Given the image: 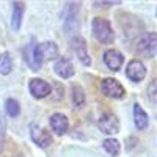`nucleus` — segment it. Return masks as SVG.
<instances>
[{
	"instance_id": "f257e3e1",
	"label": "nucleus",
	"mask_w": 157,
	"mask_h": 157,
	"mask_svg": "<svg viewBox=\"0 0 157 157\" xmlns=\"http://www.w3.org/2000/svg\"><path fill=\"white\" fill-rule=\"evenodd\" d=\"M91 27H93V36L101 44H112L113 43L115 32L112 29V24L107 19L94 17L93 22H91Z\"/></svg>"
},
{
	"instance_id": "f03ea898",
	"label": "nucleus",
	"mask_w": 157,
	"mask_h": 157,
	"mask_svg": "<svg viewBox=\"0 0 157 157\" xmlns=\"http://www.w3.org/2000/svg\"><path fill=\"white\" fill-rule=\"evenodd\" d=\"M137 50H138V54L145 55L148 58H154L155 52H157V35L154 32L143 35L137 44Z\"/></svg>"
},
{
	"instance_id": "7ed1b4c3",
	"label": "nucleus",
	"mask_w": 157,
	"mask_h": 157,
	"mask_svg": "<svg viewBox=\"0 0 157 157\" xmlns=\"http://www.w3.org/2000/svg\"><path fill=\"white\" fill-rule=\"evenodd\" d=\"M98 127L102 134L105 135H115L120 132V120H118V116L115 113H102L99 121H98Z\"/></svg>"
},
{
	"instance_id": "20e7f679",
	"label": "nucleus",
	"mask_w": 157,
	"mask_h": 157,
	"mask_svg": "<svg viewBox=\"0 0 157 157\" xmlns=\"http://www.w3.org/2000/svg\"><path fill=\"white\" fill-rule=\"evenodd\" d=\"M101 91L107 98H112V99H123L126 94L124 86L116 78H112V77H107L101 82Z\"/></svg>"
},
{
	"instance_id": "39448f33",
	"label": "nucleus",
	"mask_w": 157,
	"mask_h": 157,
	"mask_svg": "<svg viewBox=\"0 0 157 157\" xmlns=\"http://www.w3.org/2000/svg\"><path fill=\"white\" fill-rule=\"evenodd\" d=\"M30 138L35 145H38L39 148H47L52 145V135L47 132L46 129H43L38 124H30Z\"/></svg>"
},
{
	"instance_id": "423d86ee",
	"label": "nucleus",
	"mask_w": 157,
	"mask_h": 157,
	"mask_svg": "<svg viewBox=\"0 0 157 157\" xmlns=\"http://www.w3.org/2000/svg\"><path fill=\"white\" fill-rule=\"evenodd\" d=\"M29 91L30 94L36 99H44L50 94L52 91V86L49 82L43 80V78H32L29 82Z\"/></svg>"
},
{
	"instance_id": "0eeeda50",
	"label": "nucleus",
	"mask_w": 157,
	"mask_h": 157,
	"mask_svg": "<svg viewBox=\"0 0 157 157\" xmlns=\"http://www.w3.org/2000/svg\"><path fill=\"white\" fill-rule=\"evenodd\" d=\"M78 6L77 3H69L66 8V16H64V32L68 35H74L78 27Z\"/></svg>"
},
{
	"instance_id": "6e6552de",
	"label": "nucleus",
	"mask_w": 157,
	"mask_h": 157,
	"mask_svg": "<svg viewBox=\"0 0 157 157\" xmlns=\"http://www.w3.org/2000/svg\"><path fill=\"white\" fill-rule=\"evenodd\" d=\"M126 75L132 82H141L146 77V66L140 60H132L126 68Z\"/></svg>"
},
{
	"instance_id": "1a4fd4ad",
	"label": "nucleus",
	"mask_w": 157,
	"mask_h": 157,
	"mask_svg": "<svg viewBox=\"0 0 157 157\" xmlns=\"http://www.w3.org/2000/svg\"><path fill=\"white\" fill-rule=\"evenodd\" d=\"M102 58H104V63L107 64V68L110 71H120L121 66H123V63H124L123 54H121V52H118V50H115V49L105 50V52H104V55H102Z\"/></svg>"
},
{
	"instance_id": "9d476101",
	"label": "nucleus",
	"mask_w": 157,
	"mask_h": 157,
	"mask_svg": "<svg viewBox=\"0 0 157 157\" xmlns=\"http://www.w3.org/2000/svg\"><path fill=\"white\" fill-rule=\"evenodd\" d=\"M49 124H50V129L54 130V132H57L58 135H64V134L68 132V129H69V120H68V116L63 115V113H58V112L50 116Z\"/></svg>"
},
{
	"instance_id": "9b49d317",
	"label": "nucleus",
	"mask_w": 157,
	"mask_h": 157,
	"mask_svg": "<svg viewBox=\"0 0 157 157\" xmlns=\"http://www.w3.org/2000/svg\"><path fill=\"white\" fill-rule=\"evenodd\" d=\"M24 52H25V61L29 63L32 71H39V68H41V64H43V60L39 57L38 44H29Z\"/></svg>"
},
{
	"instance_id": "f8f14e48",
	"label": "nucleus",
	"mask_w": 157,
	"mask_h": 157,
	"mask_svg": "<svg viewBox=\"0 0 157 157\" xmlns=\"http://www.w3.org/2000/svg\"><path fill=\"white\" fill-rule=\"evenodd\" d=\"M72 47H74L75 55L78 57V60H80V63L85 64V66H90V64H91V58H90V55H88L85 39L80 38V36H75V38L72 39Z\"/></svg>"
},
{
	"instance_id": "ddd939ff",
	"label": "nucleus",
	"mask_w": 157,
	"mask_h": 157,
	"mask_svg": "<svg viewBox=\"0 0 157 157\" xmlns=\"http://www.w3.org/2000/svg\"><path fill=\"white\" fill-rule=\"evenodd\" d=\"M38 52H39V57H41L43 63L50 61L58 57V46L54 41H46L43 44H38Z\"/></svg>"
},
{
	"instance_id": "4468645a",
	"label": "nucleus",
	"mask_w": 157,
	"mask_h": 157,
	"mask_svg": "<svg viewBox=\"0 0 157 157\" xmlns=\"http://www.w3.org/2000/svg\"><path fill=\"white\" fill-rule=\"evenodd\" d=\"M54 71L61 77V78H71L74 75V66L68 57H60L57 61H55V66H54Z\"/></svg>"
},
{
	"instance_id": "2eb2a0df",
	"label": "nucleus",
	"mask_w": 157,
	"mask_h": 157,
	"mask_svg": "<svg viewBox=\"0 0 157 157\" xmlns=\"http://www.w3.org/2000/svg\"><path fill=\"white\" fill-rule=\"evenodd\" d=\"M134 123H135V127L138 130H145L149 124V120H148V113L141 109V105L138 102L134 104Z\"/></svg>"
},
{
	"instance_id": "dca6fc26",
	"label": "nucleus",
	"mask_w": 157,
	"mask_h": 157,
	"mask_svg": "<svg viewBox=\"0 0 157 157\" xmlns=\"http://www.w3.org/2000/svg\"><path fill=\"white\" fill-rule=\"evenodd\" d=\"M13 16H11V27L13 30H19L22 25V14H24V3L14 2L13 3Z\"/></svg>"
},
{
	"instance_id": "f3484780",
	"label": "nucleus",
	"mask_w": 157,
	"mask_h": 157,
	"mask_svg": "<svg viewBox=\"0 0 157 157\" xmlns=\"http://www.w3.org/2000/svg\"><path fill=\"white\" fill-rule=\"evenodd\" d=\"M71 98H72V104L75 109H82L85 105L86 98H85V91L82 90V86H78V85L72 86V96Z\"/></svg>"
},
{
	"instance_id": "a211bd4d",
	"label": "nucleus",
	"mask_w": 157,
	"mask_h": 157,
	"mask_svg": "<svg viewBox=\"0 0 157 157\" xmlns=\"http://www.w3.org/2000/svg\"><path fill=\"white\" fill-rule=\"evenodd\" d=\"M13 71V58L10 52H2L0 54V74H10Z\"/></svg>"
},
{
	"instance_id": "6ab92c4d",
	"label": "nucleus",
	"mask_w": 157,
	"mask_h": 157,
	"mask_svg": "<svg viewBox=\"0 0 157 157\" xmlns=\"http://www.w3.org/2000/svg\"><path fill=\"white\" fill-rule=\"evenodd\" d=\"M104 149H105L112 157H116L118 154H120L121 151V145H120V141H118L116 138H107V140H104Z\"/></svg>"
},
{
	"instance_id": "aec40b11",
	"label": "nucleus",
	"mask_w": 157,
	"mask_h": 157,
	"mask_svg": "<svg viewBox=\"0 0 157 157\" xmlns=\"http://www.w3.org/2000/svg\"><path fill=\"white\" fill-rule=\"evenodd\" d=\"M5 110H6V115L11 116V118H16L19 113H21V105L16 99H6L5 102Z\"/></svg>"
},
{
	"instance_id": "412c9836",
	"label": "nucleus",
	"mask_w": 157,
	"mask_h": 157,
	"mask_svg": "<svg viewBox=\"0 0 157 157\" xmlns=\"http://www.w3.org/2000/svg\"><path fill=\"white\" fill-rule=\"evenodd\" d=\"M5 135H6V124H5L3 116L0 115V152H2L3 145H5Z\"/></svg>"
},
{
	"instance_id": "4be33fe9",
	"label": "nucleus",
	"mask_w": 157,
	"mask_h": 157,
	"mask_svg": "<svg viewBox=\"0 0 157 157\" xmlns=\"http://www.w3.org/2000/svg\"><path fill=\"white\" fill-rule=\"evenodd\" d=\"M148 96H149V99H151L152 104L157 102V99H155V80H152L149 83V86H148Z\"/></svg>"
},
{
	"instance_id": "5701e85b",
	"label": "nucleus",
	"mask_w": 157,
	"mask_h": 157,
	"mask_svg": "<svg viewBox=\"0 0 157 157\" xmlns=\"http://www.w3.org/2000/svg\"><path fill=\"white\" fill-rule=\"evenodd\" d=\"M121 2H94V5L96 6H110V5H120Z\"/></svg>"
}]
</instances>
